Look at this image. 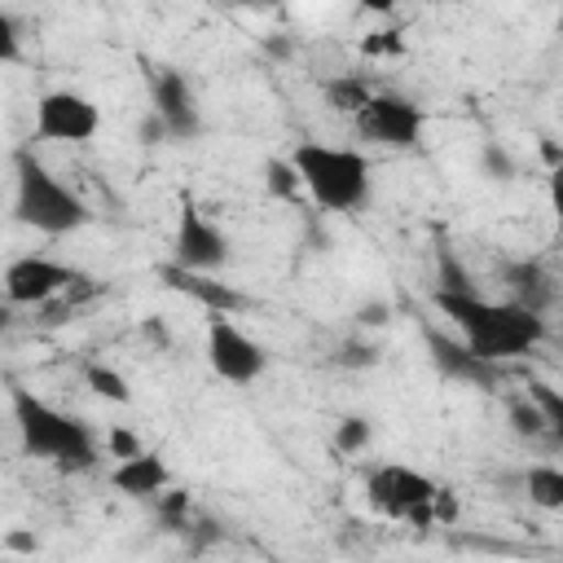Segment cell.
<instances>
[{"label": "cell", "instance_id": "52a82bcc", "mask_svg": "<svg viewBox=\"0 0 563 563\" xmlns=\"http://www.w3.org/2000/svg\"><path fill=\"white\" fill-rule=\"evenodd\" d=\"M352 119L369 141L391 145V150H409L422 136V110L409 97H396V92H369V101Z\"/></svg>", "mask_w": 563, "mask_h": 563}, {"label": "cell", "instance_id": "277c9868", "mask_svg": "<svg viewBox=\"0 0 563 563\" xmlns=\"http://www.w3.org/2000/svg\"><path fill=\"white\" fill-rule=\"evenodd\" d=\"M88 202L79 194H70L31 150L13 154V220L40 233H75L88 224Z\"/></svg>", "mask_w": 563, "mask_h": 563}, {"label": "cell", "instance_id": "e575fe53", "mask_svg": "<svg viewBox=\"0 0 563 563\" xmlns=\"http://www.w3.org/2000/svg\"><path fill=\"white\" fill-rule=\"evenodd\" d=\"M9 321H13V312H9V299H0V334L9 330Z\"/></svg>", "mask_w": 563, "mask_h": 563}, {"label": "cell", "instance_id": "f546056e", "mask_svg": "<svg viewBox=\"0 0 563 563\" xmlns=\"http://www.w3.org/2000/svg\"><path fill=\"white\" fill-rule=\"evenodd\" d=\"M484 163H488V167H497V180H506V176H510V163H506V154H501V150H488V154H484Z\"/></svg>", "mask_w": 563, "mask_h": 563}, {"label": "cell", "instance_id": "484cf974", "mask_svg": "<svg viewBox=\"0 0 563 563\" xmlns=\"http://www.w3.org/2000/svg\"><path fill=\"white\" fill-rule=\"evenodd\" d=\"M106 453L110 457H132V453H141V440L128 427H110L106 431Z\"/></svg>", "mask_w": 563, "mask_h": 563}, {"label": "cell", "instance_id": "9c48e42d", "mask_svg": "<svg viewBox=\"0 0 563 563\" xmlns=\"http://www.w3.org/2000/svg\"><path fill=\"white\" fill-rule=\"evenodd\" d=\"M97 128H101L97 106L70 88L44 92L35 106V136L40 141H92Z\"/></svg>", "mask_w": 563, "mask_h": 563}, {"label": "cell", "instance_id": "4316f807", "mask_svg": "<svg viewBox=\"0 0 563 563\" xmlns=\"http://www.w3.org/2000/svg\"><path fill=\"white\" fill-rule=\"evenodd\" d=\"M185 510H189V493H180V488H176V493H167V488L158 493V515H163L167 523L180 528V523H185Z\"/></svg>", "mask_w": 563, "mask_h": 563}, {"label": "cell", "instance_id": "7a4b0ae2", "mask_svg": "<svg viewBox=\"0 0 563 563\" xmlns=\"http://www.w3.org/2000/svg\"><path fill=\"white\" fill-rule=\"evenodd\" d=\"M13 422H18V440L31 457H44L62 471H88L97 466V444H92V431L53 409L48 400H40L35 391L26 387H13Z\"/></svg>", "mask_w": 563, "mask_h": 563}, {"label": "cell", "instance_id": "5bb4252c", "mask_svg": "<svg viewBox=\"0 0 563 563\" xmlns=\"http://www.w3.org/2000/svg\"><path fill=\"white\" fill-rule=\"evenodd\" d=\"M110 484L123 493V497H158L167 484H172V471L158 453H132V457H119V466L110 471Z\"/></svg>", "mask_w": 563, "mask_h": 563}, {"label": "cell", "instance_id": "d6986e66", "mask_svg": "<svg viewBox=\"0 0 563 563\" xmlns=\"http://www.w3.org/2000/svg\"><path fill=\"white\" fill-rule=\"evenodd\" d=\"M264 185H268L273 198H295V194L303 189L290 158H268V163H264Z\"/></svg>", "mask_w": 563, "mask_h": 563}, {"label": "cell", "instance_id": "8fae6325", "mask_svg": "<svg viewBox=\"0 0 563 563\" xmlns=\"http://www.w3.org/2000/svg\"><path fill=\"white\" fill-rule=\"evenodd\" d=\"M150 97H154V114L163 119L167 136L189 141V136H198V132H202V114H198L194 88H189V79H185L180 70H158V75H154Z\"/></svg>", "mask_w": 563, "mask_h": 563}, {"label": "cell", "instance_id": "f1b7e54d", "mask_svg": "<svg viewBox=\"0 0 563 563\" xmlns=\"http://www.w3.org/2000/svg\"><path fill=\"white\" fill-rule=\"evenodd\" d=\"M141 136H145V145H158V141L167 136V128H163V119H158V114H150V119L141 123Z\"/></svg>", "mask_w": 563, "mask_h": 563}, {"label": "cell", "instance_id": "cb8c5ba5", "mask_svg": "<svg viewBox=\"0 0 563 563\" xmlns=\"http://www.w3.org/2000/svg\"><path fill=\"white\" fill-rule=\"evenodd\" d=\"M510 427H515L519 435H541V431H550L545 418H541V409H537L532 400H515V405H510Z\"/></svg>", "mask_w": 563, "mask_h": 563}, {"label": "cell", "instance_id": "3957f363", "mask_svg": "<svg viewBox=\"0 0 563 563\" xmlns=\"http://www.w3.org/2000/svg\"><path fill=\"white\" fill-rule=\"evenodd\" d=\"M290 163L299 172V185L308 198L325 211H361L369 202V158L361 150H339L321 141H299L290 150Z\"/></svg>", "mask_w": 563, "mask_h": 563}, {"label": "cell", "instance_id": "603a6c76", "mask_svg": "<svg viewBox=\"0 0 563 563\" xmlns=\"http://www.w3.org/2000/svg\"><path fill=\"white\" fill-rule=\"evenodd\" d=\"M440 290H475L471 273L457 264V255L449 246H440Z\"/></svg>", "mask_w": 563, "mask_h": 563}, {"label": "cell", "instance_id": "5b68a950", "mask_svg": "<svg viewBox=\"0 0 563 563\" xmlns=\"http://www.w3.org/2000/svg\"><path fill=\"white\" fill-rule=\"evenodd\" d=\"M207 365L211 374H220L224 383H255L268 369V352L264 343H255L246 330H238L224 312H216L211 330H207Z\"/></svg>", "mask_w": 563, "mask_h": 563}, {"label": "cell", "instance_id": "ffe728a7", "mask_svg": "<svg viewBox=\"0 0 563 563\" xmlns=\"http://www.w3.org/2000/svg\"><path fill=\"white\" fill-rule=\"evenodd\" d=\"M528 400L541 409V418H545V427H550V435H559L563 431V400H559V391L550 387V383H528Z\"/></svg>", "mask_w": 563, "mask_h": 563}, {"label": "cell", "instance_id": "d4e9b609", "mask_svg": "<svg viewBox=\"0 0 563 563\" xmlns=\"http://www.w3.org/2000/svg\"><path fill=\"white\" fill-rule=\"evenodd\" d=\"M22 57V35H18V22L9 13H0V66L18 62Z\"/></svg>", "mask_w": 563, "mask_h": 563}, {"label": "cell", "instance_id": "e0dca14e", "mask_svg": "<svg viewBox=\"0 0 563 563\" xmlns=\"http://www.w3.org/2000/svg\"><path fill=\"white\" fill-rule=\"evenodd\" d=\"M325 101H330L339 114H356V110L369 101V88H365L361 79H352V75H339V79L325 84Z\"/></svg>", "mask_w": 563, "mask_h": 563}, {"label": "cell", "instance_id": "4dcf8cb0", "mask_svg": "<svg viewBox=\"0 0 563 563\" xmlns=\"http://www.w3.org/2000/svg\"><path fill=\"white\" fill-rule=\"evenodd\" d=\"M387 317H391V312H387L383 303H369V308L361 312V321H365V325H378V321H387Z\"/></svg>", "mask_w": 563, "mask_h": 563}, {"label": "cell", "instance_id": "836d02e7", "mask_svg": "<svg viewBox=\"0 0 563 563\" xmlns=\"http://www.w3.org/2000/svg\"><path fill=\"white\" fill-rule=\"evenodd\" d=\"M541 154H545L550 167H559V145H554V141H541Z\"/></svg>", "mask_w": 563, "mask_h": 563}, {"label": "cell", "instance_id": "ac0fdd59", "mask_svg": "<svg viewBox=\"0 0 563 563\" xmlns=\"http://www.w3.org/2000/svg\"><path fill=\"white\" fill-rule=\"evenodd\" d=\"M88 387L101 396V400H110V405H128L132 400V387H128V378L119 374V369H110V365H88Z\"/></svg>", "mask_w": 563, "mask_h": 563}, {"label": "cell", "instance_id": "7402d4cb", "mask_svg": "<svg viewBox=\"0 0 563 563\" xmlns=\"http://www.w3.org/2000/svg\"><path fill=\"white\" fill-rule=\"evenodd\" d=\"M369 435H374L369 418H343L339 431H334V449H339V453H361V449L369 444Z\"/></svg>", "mask_w": 563, "mask_h": 563}, {"label": "cell", "instance_id": "d6a6232c", "mask_svg": "<svg viewBox=\"0 0 563 563\" xmlns=\"http://www.w3.org/2000/svg\"><path fill=\"white\" fill-rule=\"evenodd\" d=\"M365 13H391L396 9V0H356Z\"/></svg>", "mask_w": 563, "mask_h": 563}, {"label": "cell", "instance_id": "2e32d148", "mask_svg": "<svg viewBox=\"0 0 563 563\" xmlns=\"http://www.w3.org/2000/svg\"><path fill=\"white\" fill-rule=\"evenodd\" d=\"M523 488L541 510H559L563 506V471L559 466H532L523 475Z\"/></svg>", "mask_w": 563, "mask_h": 563}, {"label": "cell", "instance_id": "4fadbf2b", "mask_svg": "<svg viewBox=\"0 0 563 563\" xmlns=\"http://www.w3.org/2000/svg\"><path fill=\"white\" fill-rule=\"evenodd\" d=\"M158 277H163L172 290H185L194 303L211 308V317H216V312H242V308L251 303L242 290L216 282V273H194V268H180V264H163Z\"/></svg>", "mask_w": 563, "mask_h": 563}, {"label": "cell", "instance_id": "44dd1931", "mask_svg": "<svg viewBox=\"0 0 563 563\" xmlns=\"http://www.w3.org/2000/svg\"><path fill=\"white\" fill-rule=\"evenodd\" d=\"M361 53H365V57H400V53H405V31H400V26L369 31V35L361 40Z\"/></svg>", "mask_w": 563, "mask_h": 563}, {"label": "cell", "instance_id": "6da1fadb", "mask_svg": "<svg viewBox=\"0 0 563 563\" xmlns=\"http://www.w3.org/2000/svg\"><path fill=\"white\" fill-rule=\"evenodd\" d=\"M431 303L457 325L462 343L484 361H515L528 356L545 339V312L523 303H488L475 290H435Z\"/></svg>", "mask_w": 563, "mask_h": 563}, {"label": "cell", "instance_id": "9a60e30c", "mask_svg": "<svg viewBox=\"0 0 563 563\" xmlns=\"http://www.w3.org/2000/svg\"><path fill=\"white\" fill-rule=\"evenodd\" d=\"M506 286L515 290V303L532 308V312H545L554 303V277L537 264V260H523V264H506Z\"/></svg>", "mask_w": 563, "mask_h": 563}, {"label": "cell", "instance_id": "30bf717a", "mask_svg": "<svg viewBox=\"0 0 563 563\" xmlns=\"http://www.w3.org/2000/svg\"><path fill=\"white\" fill-rule=\"evenodd\" d=\"M79 273L57 264V260H44V255H22L4 268L0 286H4V299L9 303H44L53 295H62L66 286H75Z\"/></svg>", "mask_w": 563, "mask_h": 563}, {"label": "cell", "instance_id": "ba28073f", "mask_svg": "<svg viewBox=\"0 0 563 563\" xmlns=\"http://www.w3.org/2000/svg\"><path fill=\"white\" fill-rule=\"evenodd\" d=\"M431 493H435V479H427L422 471L396 466V462L374 466V471L365 475V497H369V506H374L378 515H387V519H409L418 506L431 501Z\"/></svg>", "mask_w": 563, "mask_h": 563}, {"label": "cell", "instance_id": "7c38bea8", "mask_svg": "<svg viewBox=\"0 0 563 563\" xmlns=\"http://www.w3.org/2000/svg\"><path fill=\"white\" fill-rule=\"evenodd\" d=\"M427 347H431V361H435L449 378H457V383H475V387H488V391L501 383L497 361L475 356L466 343H457V339H449V334H440V330H427Z\"/></svg>", "mask_w": 563, "mask_h": 563}, {"label": "cell", "instance_id": "1f68e13d", "mask_svg": "<svg viewBox=\"0 0 563 563\" xmlns=\"http://www.w3.org/2000/svg\"><path fill=\"white\" fill-rule=\"evenodd\" d=\"M9 550H22V554H31V550H35V537H26V532H9Z\"/></svg>", "mask_w": 563, "mask_h": 563}, {"label": "cell", "instance_id": "8992f818", "mask_svg": "<svg viewBox=\"0 0 563 563\" xmlns=\"http://www.w3.org/2000/svg\"><path fill=\"white\" fill-rule=\"evenodd\" d=\"M172 260L180 268H194V273H220L229 264V238L198 211V202L189 194L180 198V220L172 233Z\"/></svg>", "mask_w": 563, "mask_h": 563}, {"label": "cell", "instance_id": "83f0119b", "mask_svg": "<svg viewBox=\"0 0 563 563\" xmlns=\"http://www.w3.org/2000/svg\"><path fill=\"white\" fill-rule=\"evenodd\" d=\"M431 515H435V523H457V497L449 488H440V484L431 493Z\"/></svg>", "mask_w": 563, "mask_h": 563}, {"label": "cell", "instance_id": "d590c367", "mask_svg": "<svg viewBox=\"0 0 563 563\" xmlns=\"http://www.w3.org/2000/svg\"><path fill=\"white\" fill-rule=\"evenodd\" d=\"M233 4H282V0H233Z\"/></svg>", "mask_w": 563, "mask_h": 563}]
</instances>
